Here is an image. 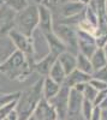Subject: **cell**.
Instances as JSON below:
<instances>
[{"instance_id": "obj_1", "label": "cell", "mask_w": 107, "mask_h": 120, "mask_svg": "<svg viewBox=\"0 0 107 120\" xmlns=\"http://www.w3.org/2000/svg\"><path fill=\"white\" fill-rule=\"evenodd\" d=\"M33 66L34 60L31 58H28L24 53L15 49L0 64V73L6 75L11 79L22 78L28 76L30 71H33Z\"/></svg>"}, {"instance_id": "obj_2", "label": "cell", "mask_w": 107, "mask_h": 120, "mask_svg": "<svg viewBox=\"0 0 107 120\" xmlns=\"http://www.w3.org/2000/svg\"><path fill=\"white\" fill-rule=\"evenodd\" d=\"M41 98H42V79H38L35 84H33L25 91L23 93L21 91V95L17 100V106H16L18 120H27L30 116Z\"/></svg>"}, {"instance_id": "obj_3", "label": "cell", "mask_w": 107, "mask_h": 120, "mask_svg": "<svg viewBox=\"0 0 107 120\" xmlns=\"http://www.w3.org/2000/svg\"><path fill=\"white\" fill-rule=\"evenodd\" d=\"M38 25V10L35 5H28L23 11L15 15L13 28L23 35L30 37Z\"/></svg>"}, {"instance_id": "obj_4", "label": "cell", "mask_w": 107, "mask_h": 120, "mask_svg": "<svg viewBox=\"0 0 107 120\" xmlns=\"http://www.w3.org/2000/svg\"><path fill=\"white\" fill-rule=\"evenodd\" d=\"M53 33L59 37V40L64 43L67 52L77 55V53H78V41H77L76 28L53 23Z\"/></svg>"}, {"instance_id": "obj_5", "label": "cell", "mask_w": 107, "mask_h": 120, "mask_svg": "<svg viewBox=\"0 0 107 120\" xmlns=\"http://www.w3.org/2000/svg\"><path fill=\"white\" fill-rule=\"evenodd\" d=\"M31 41V49H33V60L34 63L40 61L43 58L50 54V46H48L46 35L38 28L34 30L30 36Z\"/></svg>"}, {"instance_id": "obj_6", "label": "cell", "mask_w": 107, "mask_h": 120, "mask_svg": "<svg viewBox=\"0 0 107 120\" xmlns=\"http://www.w3.org/2000/svg\"><path fill=\"white\" fill-rule=\"evenodd\" d=\"M7 35H8V40L11 41V43L15 47V49L24 53L28 58L33 59V49H31L30 37L23 35L22 33H19L18 30H16L15 28L10 29Z\"/></svg>"}, {"instance_id": "obj_7", "label": "cell", "mask_w": 107, "mask_h": 120, "mask_svg": "<svg viewBox=\"0 0 107 120\" xmlns=\"http://www.w3.org/2000/svg\"><path fill=\"white\" fill-rule=\"evenodd\" d=\"M69 91L70 89L64 85L60 86V90L53 98H51L50 105L54 108V111L58 115V119L65 120L67 116V102H69Z\"/></svg>"}, {"instance_id": "obj_8", "label": "cell", "mask_w": 107, "mask_h": 120, "mask_svg": "<svg viewBox=\"0 0 107 120\" xmlns=\"http://www.w3.org/2000/svg\"><path fill=\"white\" fill-rule=\"evenodd\" d=\"M37 10H38V25H37V28L43 34L52 33L53 31V23H54L53 22V19H54L53 12L43 5H38Z\"/></svg>"}, {"instance_id": "obj_9", "label": "cell", "mask_w": 107, "mask_h": 120, "mask_svg": "<svg viewBox=\"0 0 107 120\" xmlns=\"http://www.w3.org/2000/svg\"><path fill=\"white\" fill-rule=\"evenodd\" d=\"M33 115H35L38 120H57L58 119V115L54 111V108L45 98L40 100L35 111L33 112Z\"/></svg>"}, {"instance_id": "obj_10", "label": "cell", "mask_w": 107, "mask_h": 120, "mask_svg": "<svg viewBox=\"0 0 107 120\" xmlns=\"http://www.w3.org/2000/svg\"><path fill=\"white\" fill-rule=\"evenodd\" d=\"M84 101L82 93H78L75 89L69 91V102H67V115H78L81 114V108Z\"/></svg>"}, {"instance_id": "obj_11", "label": "cell", "mask_w": 107, "mask_h": 120, "mask_svg": "<svg viewBox=\"0 0 107 120\" xmlns=\"http://www.w3.org/2000/svg\"><path fill=\"white\" fill-rule=\"evenodd\" d=\"M87 6H84L83 4L78 3V1H65L61 3L59 6V12H60V17L61 18H70L73 16L80 15L81 12L84 11V8Z\"/></svg>"}, {"instance_id": "obj_12", "label": "cell", "mask_w": 107, "mask_h": 120, "mask_svg": "<svg viewBox=\"0 0 107 120\" xmlns=\"http://www.w3.org/2000/svg\"><path fill=\"white\" fill-rule=\"evenodd\" d=\"M90 79H92V76L85 75V73L78 71V70L76 68V70H73V71H72L70 75L66 76V78H65V81H64L63 85L66 86V88H69V89H71V88L76 86L77 84H81V83H89Z\"/></svg>"}, {"instance_id": "obj_13", "label": "cell", "mask_w": 107, "mask_h": 120, "mask_svg": "<svg viewBox=\"0 0 107 120\" xmlns=\"http://www.w3.org/2000/svg\"><path fill=\"white\" fill-rule=\"evenodd\" d=\"M60 84L55 83L53 79L50 77H43L42 78V98H45L46 101H50L51 98H53L60 90Z\"/></svg>"}, {"instance_id": "obj_14", "label": "cell", "mask_w": 107, "mask_h": 120, "mask_svg": "<svg viewBox=\"0 0 107 120\" xmlns=\"http://www.w3.org/2000/svg\"><path fill=\"white\" fill-rule=\"evenodd\" d=\"M57 58H58V56H55V55H53V54L50 53L46 58H43L42 60L34 63L33 70H35L38 75H41V76H43V77H47L48 73H50V71H51V67H52L53 64L57 61Z\"/></svg>"}, {"instance_id": "obj_15", "label": "cell", "mask_w": 107, "mask_h": 120, "mask_svg": "<svg viewBox=\"0 0 107 120\" xmlns=\"http://www.w3.org/2000/svg\"><path fill=\"white\" fill-rule=\"evenodd\" d=\"M57 61L60 64V66L63 67L64 72L67 75H70L73 70H76V55L70 53V52H63L61 54L58 55Z\"/></svg>"}, {"instance_id": "obj_16", "label": "cell", "mask_w": 107, "mask_h": 120, "mask_svg": "<svg viewBox=\"0 0 107 120\" xmlns=\"http://www.w3.org/2000/svg\"><path fill=\"white\" fill-rule=\"evenodd\" d=\"M46 35V38H47V42H48V46H50V53L58 56L59 54H61L63 52L66 51V47L64 46V43L59 40L53 31L52 33H48V34H45Z\"/></svg>"}, {"instance_id": "obj_17", "label": "cell", "mask_w": 107, "mask_h": 120, "mask_svg": "<svg viewBox=\"0 0 107 120\" xmlns=\"http://www.w3.org/2000/svg\"><path fill=\"white\" fill-rule=\"evenodd\" d=\"M76 68L78 71H81L85 75H89V76H92L94 72L89 58L84 56L81 53H77V55H76Z\"/></svg>"}, {"instance_id": "obj_18", "label": "cell", "mask_w": 107, "mask_h": 120, "mask_svg": "<svg viewBox=\"0 0 107 120\" xmlns=\"http://www.w3.org/2000/svg\"><path fill=\"white\" fill-rule=\"evenodd\" d=\"M90 63H92V66H93V70L94 71H98V70L107 66V59L105 56V53L102 51V48H98L95 51V53L90 56Z\"/></svg>"}, {"instance_id": "obj_19", "label": "cell", "mask_w": 107, "mask_h": 120, "mask_svg": "<svg viewBox=\"0 0 107 120\" xmlns=\"http://www.w3.org/2000/svg\"><path fill=\"white\" fill-rule=\"evenodd\" d=\"M47 77H50L51 79H53L55 83L63 85L65 78H66V73L64 72V70L60 66V64L58 63V61H55L53 64V66L51 67V71H50V73H48Z\"/></svg>"}, {"instance_id": "obj_20", "label": "cell", "mask_w": 107, "mask_h": 120, "mask_svg": "<svg viewBox=\"0 0 107 120\" xmlns=\"http://www.w3.org/2000/svg\"><path fill=\"white\" fill-rule=\"evenodd\" d=\"M28 5H29L28 0H4V6L10 8L15 15L23 11Z\"/></svg>"}, {"instance_id": "obj_21", "label": "cell", "mask_w": 107, "mask_h": 120, "mask_svg": "<svg viewBox=\"0 0 107 120\" xmlns=\"http://www.w3.org/2000/svg\"><path fill=\"white\" fill-rule=\"evenodd\" d=\"M84 21L88 22L90 25H93L94 28H98L99 24V16L90 6H87L84 10Z\"/></svg>"}, {"instance_id": "obj_22", "label": "cell", "mask_w": 107, "mask_h": 120, "mask_svg": "<svg viewBox=\"0 0 107 120\" xmlns=\"http://www.w3.org/2000/svg\"><path fill=\"white\" fill-rule=\"evenodd\" d=\"M21 91H15V93H7V94H0V108L6 106L10 102L17 101Z\"/></svg>"}, {"instance_id": "obj_23", "label": "cell", "mask_w": 107, "mask_h": 120, "mask_svg": "<svg viewBox=\"0 0 107 120\" xmlns=\"http://www.w3.org/2000/svg\"><path fill=\"white\" fill-rule=\"evenodd\" d=\"M94 105L93 102L88 101V100H84L83 101V105H82V108H81V115L84 120H89L92 114H93V111H94Z\"/></svg>"}, {"instance_id": "obj_24", "label": "cell", "mask_w": 107, "mask_h": 120, "mask_svg": "<svg viewBox=\"0 0 107 120\" xmlns=\"http://www.w3.org/2000/svg\"><path fill=\"white\" fill-rule=\"evenodd\" d=\"M98 93H99L98 90H95L89 83H87L82 94H83L84 100H88V101H90V102H94V100H95L96 95H98Z\"/></svg>"}, {"instance_id": "obj_25", "label": "cell", "mask_w": 107, "mask_h": 120, "mask_svg": "<svg viewBox=\"0 0 107 120\" xmlns=\"http://www.w3.org/2000/svg\"><path fill=\"white\" fill-rule=\"evenodd\" d=\"M16 106H17V101H13V102H10V103H7L6 106H4V107L0 108V115H1V118L4 119V118L7 116L10 113H12L13 111H16Z\"/></svg>"}, {"instance_id": "obj_26", "label": "cell", "mask_w": 107, "mask_h": 120, "mask_svg": "<svg viewBox=\"0 0 107 120\" xmlns=\"http://www.w3.org/2000/svg\"><path fill=\"white\" fill-rule=\"evenodd\" d=\"M92 78L99 79V81H101V82L107 83V66L98 70V71H94L93 75H92Z\"/></svg>"}, {"instance_id": "obj_27", "label": "cell", "mask_w": 107, "mask_h": 120, "mask_svg": "<svg viewBox=\"0 0 107 120\" xmlns=\"http://www.w3.org/2000/svg\"><path fill=\"white\" fill-rule=\"evenodd\" d=\"M61 4V0H43L42 5L48 7L52 12H54L55 10H59V6Z\"/></svg>"}, {"instance_id": "obj_28", "label": "cell", "mask_w": 107, "mask_h": 120, "mask_svg": "<svg viewBox=\"0 0 107 120\" xmlns=\"http://www.w3.org/2000/svg\"><path fill=\"white\" fill-rule=\"evenodd\" d=\"M89 84H90L95 90H98V91H102V90H106V89H107V83L101 82V81H99V79H95V78H92V79H90Z\"/></svg>"}, {"instance_id": "obj_29", "label": "cell", "mask_w": 107, "mask_h": 120, "mask_svg": "<svg viewBox=\"0 0 107 120\" xmlns=\"http://www.w3.org/2000/svg\"><path fill=\"white\" fill-rule=\"evenodd\" d=\"M106 95H107V89L102 90V91H99L98 95H96V97H95V100H94V102H93L94 107H99V105L103 101V98L106 97Z\"/></svg>"}, {"instance_id": "obj_30", "label": "cell", "mask_w": 107, "mask_h": 120, "mask_svg": "<svg viewBox=\"0 0 107 120\" xmlns=\"http://www.w3.org/2000/svg\"><path fill=\"white\" fill-rule=\"evenodd\" d=\"M89 120H101V109L99 107H95L94 111H93V114L90 116Z\"/></svg>"}, {"instance_id": "obj_31", "label": "cell", "mask_w": 107, "mask_h": 120, "mask_svg": "<svg viewBox=\"0 0 107 120\" xmlns=\"http://www.w3.org/2000/svg\"><path fill=\"white\" fill-rule=\"evenodd\" d=\"M6 120H18V115H17V112L13 111L12 113H10L7 116H5Z\"/></svg>"}, {"instance_id": "obj_32", "label": "cell", "mask_w": 107, "mask_h": 120, "mask_svg": "<svg viewBox=\"0 0 107 120\" xmlns=\"http://www.w3.org/2000/svg\"><path fill=\"white\" fill-rule=\"evenodd\" d=\"M85 84H87V83H81V84H77L76 86H73V88H71V89L77 90L78 93H83V90H84V88H85Z\"/></svg>"}, {"instance_id": "obj_33", "label": "cell", "mask_w": 107, "mask_h": 120, "mask_svg": "<svg viewBox=\"0 0 107 120\" xmlns=\"http://www.w3.org/2000/svg\"><path fill=\"white\" fill-rule=\"evenodd\" d=\"M65 120H84V119L82 118L81 114H78V115H67Z\"/></svg>"}, {"instance_id": "obj_34", "label": "cell", "mask_w": 107, "mask_h": 120, "mask_svg": "<svg viewBox=\"0 0 107 120\" xmlns=\"http://www.w3.org/2000/svg\"><path fill=\"white\" fill-rule=\"evenodd\" d=\"M29 5H35V6H38V5H42L43 0H28Z\"/></svg>"}, {"instance_id": "obj_35", "label": "cell", "mask_w": 107, "mask_h": 120, "mask_svg": "<svg viewBox=\"0 0 107 120\" xmlns=\"http://www.w3.org/2000/svg\"><path fill=\"white\" fill-rule=\"evenodd\" d=\"M99 108H100V109H107V95H106V97L103 98V101L99 105Z\"/></svg>"}, {"instance_id": "obj_36", "label": "cell", "mask_w": 107, "mask_h": 120, "mask_svg": "<svg viewBox=\"0 0 107 120\" xmlns=\"http://www.w3.org/2000/svg\"><path fill=\"white\" fill-rule=\"evenodd\" d=\"M101 120H107V109H101Z\"/></svg>"}, {"instance_id": "obj_37", "label": "cell", "mask_w": 107, "mask_h": 120, "mask_svg": "<svg viewBox=\"0 0 107 120\" xmlns=\"http://www.w3.org/2000/svg\"><path fill=\"white\" fill-rule=\"evenodd\" d=\"M78 3H81V4H83L84 6H88L89 5V3H90V0H77Z\"/></svg>"}, {"instance_id": "obj_38", "label": "cell", "mask_w": 107, "mask_h": 120, "mask_svg": "<svg viewBox=\"0 0 107 120\" xmlns=\"http://www.w3.org/2000/svg\"><path fill=\"white\" fill-rule=\"evenodd\" d=\"M102 51H103V53H105V56H106V59H107V43L102 47Z\"/></svg>"}, {"instance_id": "obj_39", "label": "cell", "mask_w": 107, "mask_h": 120, "mask_svg": "<svg viewBox=\"0 0 107 120\" xmlns=\"http://www.w3.org/2000/svg\"><path fill=\"white\" fill-rule=\"evenodd\" d=\"M27 120H38V119H37V118H36L35 115H33V114H31V115H30V116H29V118H28Z\"/></svg>"}, {"instance_id": "obj_40", "label": "cell", "mask_w": 107, "mask_h": 120, "mask_svg": "<svg viewBox=\"0 0 107 120\" xmlns=\"http://www.w3.org/2000/svg\"><path fill=\"white\" fill-rule=\"evenodd\" d=\"M4 6V0H0V7Z\"/></svg>"}, {"instance_id": "obj_41", "label": "cell", "mask_w": 107, "mask_h": 120, "mask_svg": "<svg viewBox=\"0 0 107 120\" xmlns=\"http://www.w3.org/2000/svg\"><path fill=\"white\" fill-rule=\"evenodd\" d=\"M0 120H3V118H1V115H0Z\"/></svg>"}, {"instance_id": "obj_42", "label": "cell", "mask_w": 107, "mask_h": 120, "mask_svg": "<svg viewBox=\"0 0 107 120\" xmlns=\"http://www.w3.org/2000/svg\"><path fill=\"white\" fill-rule=\"evenodd\" d=\"M57 120H61V119H57Z\"/></svg>"}, {"instance_id": "obj_43", "label": "cell", "mask_w": 107, "mask_h": 120, "mask_svg": "<svg viewBox=\"0 0 107 120\" xmlns=\"http://www.w3.org/2000/svg\"><path fill=\"white\" fill-rule=\"evenodd\" d=\"M3 120H6V119H5V118H4V119H3Z\"/></svg>"}]
</instances>
